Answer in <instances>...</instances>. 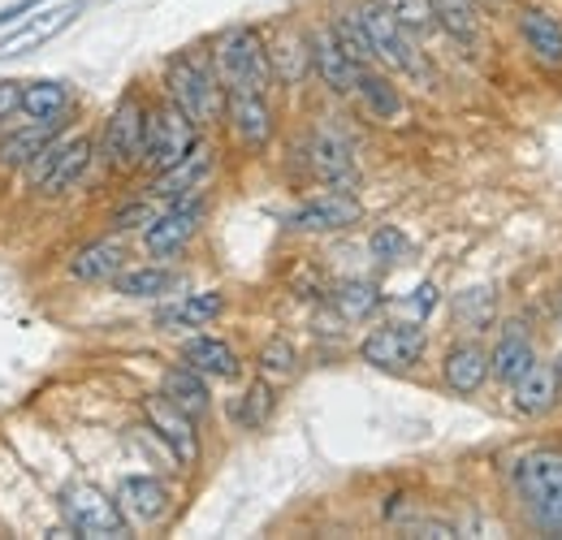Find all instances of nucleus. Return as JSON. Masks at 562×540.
Returning <instances> with one entry per match:
<instances>
[{
    "label": "nucleus",
    "mask_w": 562,
    "mask_h": 540,
    "mask_svg": "<svg viewBox=\"0 0 562 540\" xmlns=\"http://www.w3.org/2000/svg\"><path fill=\"white\" fill-rule=\"evenodd\" d=\"M165 100H173L200 131H209L225 117V87L216 69L195 53H178L165 61Z\"/></svg>",
    "instance_id": "1"
},
{
    "label": "nucleus",
    "mask_w": 562,
    "mask_h": 540,
    "mask_svg": "<svg viewBox=\"0 0 562 540\" xmlns=\"http://www.w3.org/2000/svg\"><path fill=\"white\" fill-rule=\"evenodd\" d=\"M212 69L225 91H269L273 82L269 40L256 26H229L212 44Z\"/></svg>",
    "instance_id": "2"
},
{
    "label": "nucleus",
    "mask_w": 562,
    "mask_h": 540,
    "mask_svg": "<svg viewBox=\"0 0 562 540\" xmlns=\"http://www.w3.org/2000/svg\"><path fill=\"white\" fill-rule=\"evenodd\" d=\"M57 502H61L66 532H74V537H91V540L131 537V519L122 515L117 497H109L104 488H95V484H87V480L66 484Z\"/></svg>",
    "instance_id": "3"
},
{
    "label": "nucleus",
    "mask_w": 562,
    "mask_h": 540,
    "mask_svg": "<svg viewBox=\"0 0 562 540\" xmlns=\"http://www.w3.org/2000/svg\"><path fill=\"white\" fill-rule=\"evenodd\" d=\"M95 160V143L87 135H57L22 173H26V187L40 191V195H66L82 182V173L91 169Z\"/></svg>",
    "instance_id": "4"
},
{
    "label": "nucleus",
    "mask_w": 562,
    "mask_h": 540,
    "mask_svg": "<svg viewBox=\"0 0 562 540\" xmlns=\"http://www.w3.org/2000/svg\"><path fill=\"white\" fill-rule=\"evenodd\" d=\"M519 497L528 502L532 519L562 537V450H532L528 459H519L515 468Z\"/></svg>",
    "instance_id": "5"
},
{
    "label": "nucleus",
    "mask_w": 562,
    "mask_h": 540,
    "mask_svg": "<svg viewBox=\"0 0 562 540\" xmlns=\"http://www.w3.org/2000/svg\"><path fill=\"white\" fill-rule=\"evenodd\" d=\"M355 18L372 44V61L385 69H398V74H420V53H416V35H407L398 26V18L381 4V0H359L355 4Z\"/></svg>",
    "instance_id": "6"
},
{
    "label": "nucleus",
    "mask_w": 562,
    "mask_h": 540,
    "mask_svg": "<svg viewBox=\"0 0 562 540\" xmlns=\"http://www.w3.org/2000/svg\"><path fill=\"white\" fill-rule=\"evenodd\" d=\"M195 143H200V126L173 100H160L156 109H147V138H143V169L147 173L178 165Z\"/></svg>",
    "instance_id": "7"
},
{
    "label": "nucleus",
    "mask_w": 562,
    "mask_h": 540,
    "mask_svg": "<svg viewBox=\"0 0 562 540\" xmlns=\"http://www.w3.org/2000/svg\"><path fill=\"white\" fill-rule=\"evenodd\" d=\"M143 138H147V104L139 95H122L117 109L104 122V135H100L104 165L117 169V173L143 169Z\"/></svg>",
    "instance_id": "8"
},
{
    "label": "nucleus",
    "mask_w": 562,
    "mask_h": 540,
    "mask_svg": "<svg viewBox=\"0 0 562 540\" xmlns=\"http://www.w3.org/2000/svg\"><path fill=\"white\" fill-rule=\"evenodd\" d=\"M209 216V203L200 195H187V200H173L165 212H156L147 225H143V247L151 260H173L178 251H187V243L200 234Z\"/></svg>",
    "instance_id": "9"
},
{
    "label": "nucleus",
    "mask_w": 562,
    "mask_h": 540,
    "mask_svg": "<svg viewBox=\"0 0 562 540\" xmlns=\"http://www.w3.org/2000/svg\"><path fill=\"white\" fill-rule=\"evenodd\" d=\"M424 350H428V334H424L416 320H407V325H381V329H372L368 338L359 341L363 363H372L381 372H407V368H416L424 359Z\"/></svg>",
    "instance_id": "10"
},
{
    "label": "nucleus",
    "mask_w": 562,
    "mask_h": 540,
    "mask_svg": "<svg viewBox=\"0 0 562 540\" xmlns=\"http://www.w3.org/2000/svg\"><path fill=\"white\" fill-rule=\"evenodd\" d=\"M225 126H229L234 143H243L247 151L269 147V138H273L269 91H225Z\"/></svg>",
    "instance_id": "11"
},
{
    "label": "nucleus",
    "mask_w": 562,
    "mask_h": 540,
    "mask_svg": "<svg viewBox=\"0 0 562 540\" xmlns=\"http://www.w3.org/2000/svg\"><path fill=\"white\" fill-rule=\"evenodd\" d=\"M359 216H363V207H359L351 191H325L316 200L299 203L285 216V225L299 229V234H338V229H351Z\"/></svg>",
    "instance_id": "12"
},
{
    "label": "nucleus",
    "mask_w": 562,
    "mask_h": 540,
    "mask_svg": "<svg viewBox=\"0 0 562 540\" xmlns=\"http://www.w3.org/2000/svg\"><path fill=\"white\" fill-rule=\"evenodd\" d=\"M212 169H216V156H212L209 143H195L178 165H169V169H160L156 178H151V187H147V195L160 203H173V200H187V195H200L204 191V182L212 178Z\"/></svg>",
    "instance_id": "13"
},
{
    "label": "nucleus",
    "mask_w": 562,
    "mask_h": 540,
    "mask_svg": "<svg viewBox=\"0 0 562 540\" xmlns=\"http://www.w3.org/2000/svg\"><path fill=\"white\" fill-rule=\"evenodd\" d=\"M307 169L329 191H347V187H355V178H359L351 143L338 135V131H329V126H321L316 135L307 138Z\"/></svg>",
    "instance_id": "14"
},
{
    "label": "nucleus",
    "mask_w": 562,
    "mask_h": 540,
    "mask_svg": "<svg viewBox=\"0 0 562 540\" xmlns=\"http://www.w3.org/2000/svg\"><path fill=\"white\" fill-rule=\"evenodd\" d=\"M307 53H312V74L334 91V95H355L359 82V61H351V53L338 44L334 26H316L307 35Z\"/></svg>",
    "instance_id": "15"
},
{
    "label": "nucleus",
    "mask_w": 562,
    "mask_h": 540,
    "mask_svg": "<svg viewBox=\"0 0 562 540\" xmlns=\"http://www.w3.org/2000/svg\"><path fill=\"white\" fill-rule=\"evenodd\" d=\"M143 415H147V424H151V432L169 446V454L182 463V468H191L195 459H200V432H195V419L187 415V410H178V406L169 403V398H147L143 403Z\"/></svg>",
    "instance_id": "16"
},
{
    "label": "nucleus",
    "mask_w": 562,
    "mask_h": 540,
    "mask_svg": "<svg viewBox=\"0 0 562 540\" xmlns=\"http://www.w3.org/2000/svg\"><path fill=\"white\" fill-rule=\"evenodd\" d=\"M117 506L131 524H160L169 515V488L156 480V475H122L117 480Z\"/></svg>",
    "instance_id": "17"
},
{
    "label": "nucleus",
    "mask_w": 562,
    "mask_h": 540,
    "mask_svg": "<svg viewBox=\"0 0 562 540\" xmlns=\"http://www.w3.org/2000/svg\"><path fill=\"white\" fill-rule=\"evenodd\" d=\"M122 269H126V247L117 238H95V243L78 247L66 265V272L82 285H104V281L113 285V277Z\"/></svg>",
    "instance_id": "18"
},
{
    "label": "nucleus",
    "mask_w": 562,
    "mask_h": 540,
    "mask_svg": "<svg viewBox=\"0 0 562 540\" xmlns=\"http://www.w3.org/2000/svg\"><path fill=\"white\" fill-rule=\"evenodd\" d=\"M519 40L537 66L562 69V22L550 9H524L519 13Z\"/></svg>",
    "instance_id": "19"
},
{
    "label": "nucleus",
    "mask_w": 562,
    "mask_h": 540,
    "mask_svg": "<svg viewBox=\"0 0 562 540\" xmlns=\"http://www.w3.org/2000/svg\"><path fill=\"white\" fill-rule=\"evenodd\" d=\"M559 390H562V381H559V368L554 363H532L515 385H510V406L519 410V415H546V410H554V403H559Z\"/></svg>",
    "instance_id": "20"
},
{
    "label": "nucleus",
    "mask_w": 562,
    "mask_h": 540,
    "mask_svg": "<svg viewBox=\"0 0 562 540\" xmlns=\"http://www.w3.org/2000/svg\"><path fill=\"white\" fill-rule=\"evenodd\" d=\"M441 381H446L454 394H476V390L490 381V350L476 346V341L450 346L446 359H441Z\"/></svg>",
    "instance_id": "21"
},
{
    "label": "nucleus",
    "mask_w": 562,
    "mask_h": 540,
    "mask_svg": "<svg viewBox=\"0 0 562 540\" xmlns=\"http://www.w3.org/2000/svg\"><path fill=\"white\" fill-rule=\"evenodd\" d=\"M57 135H61V122H26V126H13L9 135L0 138V173L26 169Z\"/></svg>",
    "instance_id": "22"
},
{
    "label": "nucleus",
    "mask_w": 562,
    "mask_h": 540,
    "mask_svg": "<svg viewBox=\"0 0 562 540\" xmlns=\"http://www.w3.org/2000/svg\"><path fill=\"white\" fill-rule=\"evenodd\" d=\"M225 312V294L221 290H204V294H187L169 307L156 312V325L169 329V334H182V329H204L216 316Z\"/></svg>",
    "instance_id": "23"
},
{
    "label": "nucleus",
    "mask_w": 562,
    "mask_h": 540,
    "mask_svg": "<svg viewBox=\"0 0 562 540\" xmlns=\"http://www.w3.org/2000/svg\"><path fill=\"white\" fill-rule=\"evenodd\" d=\"M182 363H191V368H195V372H204L209 381H234V376L243 372L238 350H234L229 341L209 338V334L182 341Z\"/></svg>",
    "instance_id": "24"
},
{
    "label": "nucleus",
    "mask_w": 562,
    "mask_h": 540,
    "mask_svg": "<svg viewBox=\"0 0 562 540\" xmlns=\"http://www.w3.org/2000/svg\"><path fill=\"white\" fill-rule=\"evenodd\" d=\"M70 104L74 91L61 78H31V82H22V117H31V122H66Z\"/></svg>",
    "instance_id": "25"
},
{
    "label": "nucleus",
    "mask_w": 562,
    "mask_h": 540,
    "mask_svg": "<svg viewBox=\"0 0 562 540\" xmlns=\"http://www.w3.org/2000/svg\"><path fill=\"white\" fill-rule=\"evenodd\" d=\"M160 398H169L178 410H187L191 419H200V415L212 406L209 376L195 372L191 363H178V368H169V372L160 376Z\"/></svg>",
    "instance_id": "26"
},
{
    "label": "nucleus",
    "mask_w": 562,
    "mask_h": 540,
    "mask_svg": "<svg viewBox=\"0 0 562 540\" xmlns=\"http://www.w3.org/2000/svg\"><path fill=\"white\" fill-rule=\"evenodd\" d=\"M532 363H537V350H532V338L519 325H510L490 350V376L506 381V385H515Z\"/></svg>",
    "instance_id": "27"
},
{
    "label": "nucleus",
    "mask_w": 562,
    "mask_h": 540,
    "mask_svg": "<svg viewBox=\"0 0 562 540\" xmlns=\"http://www.w3.org/2000/svg\"><path fill=\"white\" fill-rule=\"evenodd\" d=\"M355 95H359V104L372 113V122H398V117H403V91H398L381 69H372V66L359 69Z\"/></svg>",
    "instance_id": "28"
},
{
    "label": "nucleus",
    "mask_w": 562,
    "mask_h": 540,
    "mask_svg": "<svg viewBox=\"0 0 562 540\" xmlns=\"http://www.w3.org/2000/svg\"><path fill=\"white\" fill-rule=\"evenodd\" d=\"M173 272L165 269V265H143V269H122L113 277V290L122 294V299H165L169 290H173Z\"/></svg>",
    "instance_id": "29"
},
{
    "label": "nucleus",
    "mask_w": 562,
    "mask_h": 540,
    "mask_svg": "<svg viewBox=\"0 0 562 540\" xmlns=\"http://www.w3.org/2000/svg\"><path fill=\"white\" fill-rule=\"evenodd\" d=\"M269 66H273V78H285V82H299L307 69H312V53H307V35H278L269 44Z\"/></svg>",
    "instance_id": "30"
},
{
    "label": "nucleus",
    "mask_w": 562,
    "mask_h": 540,
    "mask_svg": "<svg viewBox=\"0 0 562 540\" xmlns=\"http://www.w3.org/2000/svg\"><path fill=\"white\" fill-rule=\"evenodd\" d=\"M432 4V18L437 26L450 35V40H476L481 31V13H476V0H428Z\"/></svg>",
    "instance_id": "31"
},
{
    "label": "nucleus",
    "mask_w": 562,
    "mask_h": 540,
    "mask_svg": "<svg viewBox=\"0 0 562 540\" xmlns=\"http://www.w3.org/2000/svg\"><path fill=\"white\" fill-rule=\"evenodd\" d=\"M273 406H278L273 385H269V381H256V385H247V390H243V398H238V403L229 406V419H234L238 428H260V424H269Z\"/></svg>",
    "instance_id": "32"
},
{
    "label": "nucleus",
    "mask_w": 562,
    "mask_h": 540,
    "mask_svg": "<svg viewBox=\"0 0 562 540\" xmlns=\"http://www.w3.org/2000/svg\"><path fill=\"white\" fill-rule=\"evenodd\" d=\"M74 18V9H57V13H44L40 22H31L26 31H18V35H9V40H0V57H13V53H26V48H35V44H44V40H53L57 31H66Z\"/></svg>",
    "instance_id": "33"
},
{
    "label": "nucleus",
    "mask_w": 562,
    "mask_h": 540,
    "mask_svg": "<svg viewBox=\"0 0 562 540\" xmlns=\"http://www.w3.org/2000/svg\"><path fill=\"white\" fill-rule=\"evenodd\" d=\"M334 307H338L347 320H363V316H372V312L381 307V290H376L372 281H342V285L334 290Z\"/></svg>",
    "instance_id": "34"
},
{
    "label": "nucleus",
    "mask_w": 562,
    "mask_h": 540,
    "mask_svg": "<svg viewBox=\"0 0 562 540\" xmlns=\"http://www.w3.org/2000/svg\"><path fill=\"white\" fill-rule=\"evenodd\" d=\"M381 4H385V9L398 18V26H403L407 35H416V40L437 31V18H432V4H428V0H381Z\"/></svg>",
    "instance_id": "35"
},
{
    "label": "nucleus",
    "mask_w": 562,
    "mask_h": 540,
    "mask_svg": "<svg viewBox=\"0 0 562 540\" xmlns=\"http://www.w3.org/2000/svg\"><path fill=\"white\" fill-rule=\"evenodd\" d=\"M334 35H338V44L351 53V61H359V66H376L372 61V44H368V35H363V26H359V18H355V9H347V13H338L334 22Z\"/></svg>",
    "instance_id": "36"
},
{
    "label": "nucleus",
    "mask_w": 562,
    "mask_h": 540,
    "mask_svg": "<svg viewBox=\"0 0 562 540\" xmlns=\"http://www.w3.org/2000/svg\"><path fill=\"white\" fill-rule=\"evenodd\" d=\"M299 372V350L285 338H273L260 350V376L265 381H290Z\"/></svg>",
    "instance_id": "37"
},
{
    "label": "nucleus",
    "mask_w": 562,
    "mask_h": 540,
    "mask_svg": "<svg viewBox=\"0 0 562 540\" xmlns=\"http://www.w3.org/2000/svg\"><path fill=\"white\" fill-rule=\"evenodd\" d=\"M454 316H459V325H468V329L490 325L493 294L490 290H463V294H459V303H454Z\"/></svg>",
    "instance_id": "38"
},
{
    "label": "nucleus",
    "mask_w": 562,
    "mask_h": 540,
    "mask_svg": "<svg viewBox=\"0 0 562 540\" xmlns=\"http://www.w3.org/2000/svg\"><path fill=\"white\" fill-rule=\"evenodd\" d=\"M372 256L381 260V265H394V260H403L407 251H412V243H407V234L403 229H394V225H381L376 234H372Z\"/></svg>",
    "instance_id": "39"
},
{
    "label": "nucleus",
    "mask_w": 562,
    "mask_h": 540,
    "mask_svg": "<svg viewBox=\"0 0 562 540\" xmlns=\"http://www.w3.org/2000/svg\"><path fill=\"white\" fill-rule=\"evenodd\" d=\"M151 216H156V207H151V195H147V200H135V203H126V207H117L109 225L122 234V229H139V225H147Z\"/></svg>",
    "instance_id": "40"
},
{
    "label": "nucleus",
    "mask_w": 562,
    "mask_h": 540,
    "mask_svg": "<svg viewBox=\"0 0 562 540\" xmlns=\"http://www.w3.org/2000/svg\"><path fill=\"white\" fill-rule=\"evenodd\" d=\"M13 113H22V82L0 78V126L13 122Z\"/></svg>",
    "instance_id": "41"
},
{
    "label": "nucleus",
    "mask_w": 562,
    "mask_h": 540,
    "mask_svg": "<svg viewBox=\"0 0 562 540\" xmlns=\"http://www.w3.org/2000/svg\"><path fill=\"white\" fill-rule=\"evenodd\" d=\"M40 4H44V0H18V4L0 9V26H9V22H26V13L40 9Z\"/></svg>",
    "instance_id": "42"
},
{
    "label": "nucleus",
    "mask_w": 562,
    "mask_h": 540,
    "mask_svg": "<svg viewBox=\"0 0 562 540\" xmlns=\"http://www.w3.org/2000/svg\"><path fill=\"white\" fill-rule=\"evenodd\" d=\"M412 307H416V316H428V312L437 307V285H432V281H424L420 290H416V299H412Z\"/></svg>",
    "instance_id": "43"
},
{
    "label": "nucleus",
    "mask_w": 562,
    "mask_h": 540,
    "mask_svg": "<svg viewBox=\"0 0 562 540\" xmlns=\"http://www.w3.org/2000/svg\"><path fill=\"white\" fill-rule=\"evenodd\" d=\"M554 368H559V381H562V355H559V363H554Z\"/></svg>",
    "instance_id": "44"
}]
</instances>
